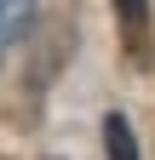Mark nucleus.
<instances>
[{"label":"nucleus","mask_w":155,"mask_h":160,"mask_svg":"<svg viewBox=\"0 0 155 160\" xmlns=\"http://www.w3.org/2000/svg\"><path fill=\"white\" fill-rule=\"evenodd\" d=\"M104 154L109 160H138V137H132L126 114H104Z\"/></svg>","instance_id":"1"},{"label":"nucleus","mask_w":155,"mask_h":160,"mask_svg":"<svg viewBox=\"0 0 155 160\" xmlns=\"http://www.w3.org/2000/svg\"><path fill=\"white\" fill-rule=\"evenodd\" d=\"M35 23V0H0V46L23 40V29Z\"/></svg>","instance_id":"2"},{"label":"nucleus","mask_w":155,"mask_h":160,"mask_svg":"<svg viewBox=\"0 0 155 160\" xmlns=\"http://www.w3.org/2000/svg\"><path fill=\"white\" fill-rule=\"evenodd\" d=\"M115 12L126 17L132 34H144V23H149V0H115Z\"/></svg>","instance_id":"3"}]
</instances>
